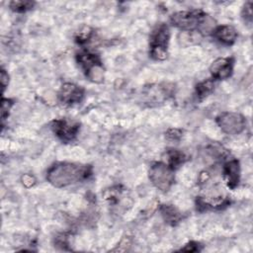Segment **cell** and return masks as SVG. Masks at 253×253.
Segmentation results:
<instances>
[{"label": "cell", "instance_id": "7", "mask_svg": "<svg viewBox=\"0 0 253 253\" xmlns=\"http://www.w3.org/2000/svg\"><path fill=\"white\" fill-rule=\"evenodd\" d=\"M79 124L74 121H69L67 119L54 120L51 123V129L53 133L62 141L70 142L72 141L79 131Z\"/></svg>", "mask_w": 253, "mask_h": 253}, {"label": "cell", "instance_id": "3", "mask_svg": "<svg viewBox=\"0 0 253 253\" xmlns=\"http://www.w3.org/2000/svg\"><path fill=\"white\" fill-rule=\"evenodd\" d=\"M170 39L169 28L165 24H159L150 35V56L155 60H164L167 57V49Z\"/></svg>", "mask_w": 253, "mask_h": 253}, {"label": "cell", "instance_id": "18", "mask_svg": "<svg viewBox=\"0 0 253 253\" xmlns=\"http://www.w3.org/2000/svg\"><path fill=\"white\" fill-rule=\"evenodd\" d=\"M242 17L248 23L252 22V2L248 1L245 3L242 9Z\"/></svg>", "mask_w": 253, "mask_h": 253}, {"label": "cell", "instance_id": "14", "mask_svg": "<svg viewBox=\"0 0 253 253\" xmlns=\"http://www.w3.org/2000/svg\"><path fill=\"white\" fill-rule=\"evenodd\" d=\"M213 81L211 79H208L205 80L201 83H199L196 86V93L199 99H203L205 97H207L212 90H213Z\"/></svg>", "mask_w": 253, "mask_h": 253}, {"label": "cell", "instance_id": "17", "mask_svg": "<svg viewBox=\"0 0 253 253\" xmlns=\"http://www.w3.org/2000/svg\"><path fill=\"white\" fill-rule=\"evenodd\" d=\"M12 105H13V102L10 99H5V98L2 99V103H1V117H2L3 121L8 117Z\"/></svg>", "mask_w": 253, "mask_h": 253}, {"label": "cell", "instance_id": "9", "mask_svg": "<svg viewBox=\"0 0 253 253\" xmlns=\"http://www.w3.org/2000/svg\"><path fill=\"white\" fill-rule=\"evenodd\" d=\"M233 64L234 59L232 57H221L215 59L210 67L212 78L217 80L229 78L233 71Z\"/></svg>", "mask_w": 253, "mask_h": 253}, {"label": "cell", "instance_id": "20", "mask_svg": "<svg viewBox=\"0 0 253 253\" xmlns=\"http://www.w3.org/2000/svg\"><path fill=\"white\" fill-rule=\"evenodd\" d=\"M55 244L60 246L62 249H66L65 246L68 245V237L65 234H60L55 238Z\"/></svg>", "mask_w": 253, "mask_h": 253}, {"label": "cell", "instance_id": "8", "mask_svg": "<svg viewBox=\"0 0 253 253\" xmlns=\"http://www.w3.org/2000/svg\"><path fill=\"white\" fill-rule=\"evenodd\" d=\"M84 98V89L72 83H65L58 92L59 101L66 106L80 103Z\"/></svg>", "mask_w": 253, "mask_h": 253}, {"label": "cell", "instance_id": "23", "mask_svg": "<svg viewBox=\"0 0 253 253\" xmlns=\"http://www.w3.org/2000/svg\"><path fill=\"white\" fill-rule=\"evenodd\" d=\"M1 87H2V92L5 90L6 86L8 85V81H9V77L8 74L6 73V71L4 69H1Z\"/></svg>", "mask_w": 253, "mask_h": 253}, {"label": "cell", "instance_id": "22", "mask_svg": "<svg viewBox=\"0 0 253 253\" xmlns=\"http://www.w3.org/2000/svg\"><path fill=\"white\" fill-rule=\"evenodd\" d=\"M22 182H23L24 186H26L27 188H29V187H32V186L35 184L36 180H35V178H34L32 175H30V174H25L24 176H22Z\"/></svg>", "mask_w": 253, "mask_h": 253}, {"label": "cell", "instance_id": "19", "mask_svg": "<svg viewBox=\"0 0 253 253\" xmlns=\"http://www.w3.org/2000/svg\"><path fill=\"white\" fill-rule=\"evenodd\" d=\"M182 136V131L177 128H171L166 132V137L170 140H179Z\"/></svg>", "mask_w": 253, "mask_h": 253}, {"label": "cell", "instance_id": "2", "mask_svg": "<svg viewBox=\"0 0 253 253\" xmlns=\"http://www.w3.org/2000/svg\"><path fill=\"white\" fill-rule=\"evenodd\" d=\"M171 23L183 32H208L213 27V20L201 10L180 11L171 16Z\"/></svg>", "mask_w": 253, "mask_h": 253}, {"label": "cell", "instance_id": "6", "mask_svg": "<svg viewBox=\"0 0 253 253\" xmlns=\"http://www.w3.org/2000/svg\"><path fill=\"white\" fill-rule=\"evenodd\" d=\"M216 124L220 129L230 135L239 134L246 127L245 118L234 112H224L216 117Z\"/></svg>", "mask_w": 253, "mask_h": 253}, {"label": "cell", "instance_id": "10", "mask_svg": "<svg viewBox=\"0 0 253 253\" xmlns=\"http://www.w3.org/2000/svg\"><path fill=\"white\" fill-rule=\"evenodd\" d=\"M223 176L230 189L237 187L240 180V165L236 159H231L224 164Z\"/></svg>", "mask_w": 253, "mask_h": 253}, {"label": "cell", "instance_id": "16", "mask_svg": "<svg viewBox=\"0 0 253 253\" xmlns=\"http://www.w3.org/2000/svg\"><path fill=\"white\" fill-rule=\"evenodd\" d=\"M92 37H93V30L86 27L77 34V36L75 37V41L79 44H84L87 42H89L92 39Z\"/></svg>", "mask_w": 253, "mask_h": 253}, {"label": "cell", "instance_id": "12", "mask_svg": "<svg viewBox=\"0 0 253 253\" xmlns=\"http://www.w3.org/2000/svg\"><path fill=\"white\" fill-rule=\"evenodd\" d=\"M160 212L164 221L170 225H176L183 218L182 213L171 205H162L160 207Z\"/></svg>", "mask_w": 253, "mask_h": 253}, {"label": "cell", "instance_id": "5", "mask_svg": "<svg viewBox=\"0 0 253 253\" xmlns=\"http://www.w3.org/2000/svg\"><path fill=\"white\" fill-rule=\"evenodd\" d=\"M148 174L151 183L162 192L168 191L175 181L173 169L163 162H154L150 166Z\"/></svg>", "mask_w": 253, "mask_h": 253}, {"label": "cell", "instance_id": "1", "mask_svg": "<svg viewBox=\"0 0 253 253\" xmlns=\"http://www.w3.org/2000/svg\"><path fill=\"white\" fill-rule=\"evenodd\" d=\"M91 175L92 168L90 165L58 162L47 170L46 179L52 186L63 188L84 181Z\"/></svg>", "mask_w": 253, "mask_h": 253}, {"label": "cell", "instance_id": "11", "mask_svg": "<svg viewBox=\"0 0 253 253\" xmlns=\"http://www.w3.org/2000/svg\"><path fill=\"white\" fill-rule=\"evenodd\" d=\"M213 37L222 44L231 45L237 39L236 30L229 25H221L216 27L213 31Z\"/></svg>", "mask_w": 253, "mask_h": 253}, {"label": "cell", "instance_id": "21", "mask_svg": "<svg viewBox=\"0 0 253 253\" xmlns=\"http://www.w3.org/2000/svg\"><path fill=\"white\" fill-rule=\"evenodd\" d=\"M200 245L199 243L197 242H194V241H191L190 243L186 244L185 247L181 248V251H187V252H197V251H200Z\"/></svg>", "mask_w": 253, "mask_h": 253}, {"label": "cell", "instance_id": "4", "mask_svg": "<svg viewBox=\"0 0 253 253\" xmlns=\"http://www.w3.org/2000/svg\"><path fill=\"white\" fill-rule=\"evenodd\" d=\"M76 59L90 80L93 82H101L103 80V63L98 54L89 50H83L77 53Z\"/></svg>", "mask_w": 253, "mask_h": 253}, {"label": "cell", "instance_id": "13", "mask_svg": "<svg viewBox=\"0 0 253 253\" xmlns=\"http://www.w3.org/2000/svg\"><path fill=\"white\" fill-rule=\"evenodd\" d=\"M187 159L188 157L186 154L180 150L170 149L166 152V164L173 170L184 164Z\"/></svg>", "mask_w": 253, "mask_h": 253}, {"label": "cell", "instance_id": "15", "mask_svg": "<svg viewBox=\"0 0 253 253\" xmlns=\"http://www.w3.org/2000/svg\"><path fill=\"white\" fill-rule=\"evenodd\" d=\"M35 5V2L33 1H12L10 2L9 6L11 10L17 13H25L29 10H31Z\"/></svg>", "mask_w": 253, "mask_h": 253}]
</instances>
